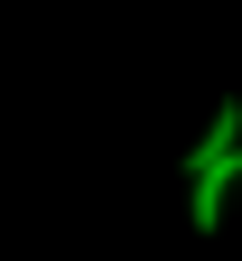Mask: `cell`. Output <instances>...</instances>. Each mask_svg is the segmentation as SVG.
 I'll return each mask as SVG.
<instances>
[{
	"mask_svg": "<svg viewBox=\"0 0 242 261\" xmlns=\"http://www.w3.org/2000/svg\"><path fill=\"white\" fill-rule=\"evenodd\" d=\"M242 187V149H224V159H205V168L186 177V224H196V233H214V224H224V196Z\"/></svg>",
	"mask_w": 242,
	"mask_h": 261,
	"instance_id": "6da1fadb",
	"label": "cell"
},
{
	"mask_svg": "<svg viewBox=\"0 0 242 261\" xmlns=\"http://www.w3.org/2000/svg\"><path fill=\"white\" fill-rule=\"evenodd\" d=\"M224 149H242V103H233V93H224V103H214V121H205L196 140H186V177L205 168V159H224Z\"/></svg>",
	"mask_w": 242,
	"mask_h": 261,
	"instance_id": "7a4b0ae2",
	"label": "cell"
}]
</instances>
